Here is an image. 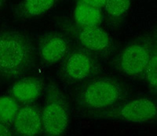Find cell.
Instances as JSON below:
<instances>
[{"mask_svg": "<svg viewBox=\"0 0 157 136\" xmlns=\"http://www.w3.org/2000/svg\"><path fill=\"white\" fill-rule=\"evenodd\" d=\"M61 63L60 78L69 85H81L101 72L100 60L79 46L71 49Z\"/></svg>", "mask_w": 157, "mask_h": 136, "instance_id": "obj_7", "label": "cell"}, {"mask_svg": "<svg viewBox=\"0 0 157 136\" xmlns=\"http://www.w3.org/2000/svg\"><path fill=\"white\" fill-rule=\"evenodd\" d=\"M63 0H21L17 4L13 15L20 20H32L49 13Z\"/></svg>", "mask_w": 157, "mask_h": 136, "instance_id": "obj_11", "label": "cell"}, {"mask_svg": "<svg viewBox=\"0 0 157 136\" xmlns=\"http://www.w3.org/2000/svg\"><path fill=\"white\" fill-rule=\"evenodd\" d=\"M71 110L64 92L57 84L46 86L41 109L43 136H64L70 123Z\"/></svg>", "mask_w": 157, "mask_h": 136, "instance_id": "obj_4", "label": "cell"}, {"mask_svg": "<svg viewBox=\"0 0 157 136\" xmlns=\"http://www.w3.org/2000/svg\"><path fill=\"white\" fill-rule=\"evenodd\" d=\"M157 26L137 35L113 57L112 65L125 77L142 80L155 45Z\"/></svg>", "mask_w": 157, "mask_h": 136, "instance_id": "obj_3", "label": "cell"}, {"mask_svg": "<svg viewBox=\"0 0 157 136\" xmlns=\"http://www.w3.org/2000/svg\"><path fill=\"white\" fill-rule=\"evenodd\" d=\"M75 3L84 4L103 9L106 0H72Z\"/></svg>", "mask_w": 157, "mask_h": 136, "instance_id": "obj_16", "label": "cell"}, {"mask_svg": "<svg viewBox=\"0 0 157 136\" xmlns=\"http://www.w3.org/2000/svg\"><path fill=\"white\" fill-rule=\"evenodd\" d=\"M36 52L31 38L25 32L7 30L0 32V74L19 79L35 67Z\"/></svg>", "mask_w": 157, "mask_h": 136, "instance_id": "obj_1", "label": "cell"}, {"mask_svg": "<svg viewBox=\"0 0 157 136\" xmlns=\"http://www.w3.org/2000/svg\"><path fill=\"white\" fill-rule=\"evenodd\" d=\"M0 136H14L11 127L0 122Z\"/></svg>", "mask_w": 157, "mask_h": 136, "instance_id": "obj_17", "label": "cell"}, {"mask_svg": "<svg viewBox=\"0 0 157 136\" xmlns=\"http://www.w3.org/2000/svg\"><path fill=\"white\" fill-rule=\"evenodd\" d=\"M132 0H106L103 8L104 17L113 28L121 26L127 16Z\"/></svg>", "mask_w": 157, "mask_h": 136, "instance_id": "obj_13", "label": "cell"}, {"mask_svg": "<svg viewBox=\"0 0 157 136\" xmlns=\"http://www.w3.org/2000/svg\"><path fill=\"white\" fill-rule=\"evenodd\" d=\"M74 99L77 108L88 117L126 100L127 92L114 78L98 75L79 85Z\"/></svg>", "mask_w": 157, "mask_h": 136, "instance_id": "obj_2", "label": "cell"}, {"mask_svg": "<svg viewBox=\"0 0 157 136\" xmlns=\"http://www.w3.org/2000/svg\"><path fill=\"white\" fill-rule=\"evenodd\" d=\"M88 117L127 123H152L157 121V100L147 97L127 99L113 107Z\"/></svg>", "mask_w": 157, "mask_h": 136, "instance_id": "obj_6", "label": "cell"}, {"mask_svg": "<svg viewBox=\"0 0 157 136\" xmlns=\"http://www.w3.org/2000/svg\"><path fill=\"white\" fill-rule=\"evenodd\" d=\"M46 86V81L41 77H23L11 85L10 96L21 105L32 104L44 94Z\"/></svg>", "mask_w": 157, "mask_h": 136, "instance_id": "obj_10", "label": "cell"}, {"mask_svg": "<svg viewBox=\"0 0 157 136\" xmlns=\"http://www.w3.org/2000/svg\"><path fill=\"white\" fill-rule=\"evenodd\" d=\"M11 128L14 136H43L41 109L35 103L21 105Z\"/></svg>", "mask_w": 157, "mask_h": 136, "instance_id": "obj_9", "label": "cell"}, {"mask_svg": "<svg viewBox=\"0 0 157 136\" xmlns=\"http://www.w3.org/2000/svg\"><path fill=\"white\" fill-rule=\"evenodd\" d=\"M142 80L145 81L150 92L157 96V43Z\"/></svg>", "mask_w": 157, "mask_h": 136, "instance_id": "obj_15", "label": "cell"}, {"mask_svg": "<svg viewBox=\"0 0 157 136\" xmlns=\"http://www.w3.org/2000/svg\"><path fill=\"white\" fill-rule=\"evenodd\" d=\"M72 49L71 41L61 31L43 34L37 40V53L46 67L61 63Z\"/></svg>", "mask_w": 157, "mask_h": 136, "instance_id": "obj_8", "label": "cell"}, {"mask_svg": "<svg viewBox=\"0 0 157 136\" xmlns=\"http://www.w3.org/2000/svg\"><path fill=\"white\" fill-rule=\"evenodd\" d=\"M104 18L105 17L102 9L84 4L75 3L71 20L76 26L90 28L101 26Z\"/></svg>", "mask_w": 157, "mask_h": 136, "instance_id": "obj_12", "label": "cell"}, {"mask_svg": "<svg viewBox=\"0 0 157 136\" xmlns=\"http://www.w3.org/2000/svg\"><path fill=\"white\" fill-rule=\"evenodd\" d=\"M21 105L12 96H0V122L11 127Z\"/></svg>", "mask_w": 157, "mask_h": 136, "instance_id": "obj_14", "label": "cell"}, {"mask_svg": "<svg viewBox=\"0 0 157 136\" xmlns=\"http://www.w3.org/2000/svg\"><path fill=\"white\" fill-rule=\"evenodd\" d=\"M61 32L65 34L77 46L86 50L100 60H107L113 55L115 43L110 34L101 26L83 28L76 26L71 20L57 22Z\"/></svg>", "mask_w": 157, "mask_h": 136, "instance_id": "obj_5", "label": "cell"}, {"mask_svg": "<svg viewBox=\"0 0 157 136\" xmlns=\"http://www.w3.org/2000/svg\"><path fill=\"white\" fill-rule=\"evenodd\" d=\"M6 2V0H0V9H2V6H4V4H5Z\"/></svg>", "mask_w": 157, "mask_h": 136, "instance_id": "obj_18", "label": "cell"}]
</instances>
